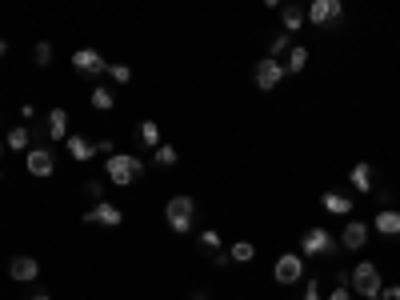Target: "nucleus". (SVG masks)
<instances>
[{
    "label": "nucleus",
    "instance_id": "6",
    "mask_svg": "<svg viewBox=\"0 0 400 300\" xmlns=\"http://www.w3.org/2000/svg\"><path fill=\"white\" fill-rule=\"evenodd\" d=\"M304 16H308V25H316V28H332V25H340L344 4H340V0H313Z\"/></svg>",
    "mask_w": 400,
    "mask_h": 300
},
{
    "label": "nucleus",
    "instance_id": "10",
    "mask_svg": "<svg viewBox=\"0 0 400 300\" xmlns=\"http://www.w3.org/2000/svg\"><path fill=\"white\" fill-rule=\"evenodd\" d=\"M368 237H373V225H364V220H349V225L340 228V244L349 252H361L368 244Z\"/></svg>",
    "mask_w": 400,
    "mask_h": 300
},
{
    "label": "nucleus",
    "instance_id": "5",
    "mask_svg": "<svg viewBox=\"0 0 400 300\" xmlns=\"http://www.w3.org/2000/svg\"><path fill=\"white\" fill-rule=\"evenodd\" d=\"M337 252V240H332V232L328 228H308L304 237H300V256H332Z\"/></svg>",
    "mask_w": 400,
    "mask_h": 300
},
{
    "label": "nucleus",
    "instance_id": "31",
    "mask_svg": "<svg viewBox=\"0 0 400 300\" xmlns=\"http://www.w3.org/2000/svg\"><path fill=\"white\" fill-rule=\"evenodd\" d=\"M325 300H352V288H332Z\"/></svg>",
    "mask_w": 400,
    "mask_h": 300
},
{
    "label": "nucleus",
    "instance_id": "20",
    "mask_svg": "<svg viewBox=\"0 0 400 300\" xmlns=\"http://www.w3.org/2000/svg\"><path fill=\"white\" fill-rule=\"evenodd\" d=\"M304 64H308V49L304 44H292L285 56V73H304Z\"/></svg>",
    "mask_w": 400,
    "mask_h": 300
},
{
    "label": "nucleus",
    "instance_id": "12",
    "mask_svg": "<svg viewBox=\"0 0 400 300\" xmlns=\"http://www.w3.org/2000/svg\"><path fill=\"white\" fill-rule=\"evenodd\" d=\"M25 168L32 176H52V173H56V156H52V149H28Z\"/></svg>",
    "mask_w": 400,
    "mask_h": 300
},
{
    "label": "nucleus",
    "instance_id": "21",
    "mask_svg": "<svg viewBox=\"0 0 400 300\" xmlns=\"http://www.w3.org/2000/svg\"><path fill=\"white\" fill-rule=\"evenodd\" d=\"M88 100H92V108H96V113H108V108L116 104V96H113V92H108L104 85L92 88V92H88Z\"/></svg>",
    "mask_w": 400,
    "mask_h": 300
},
{
    "label": "nucleus",
    "instance_id": "14",
    "mask_svg": "<svg viewBox=\"0 0 400 300\" xmlns=\"http://www.w3.org/2000/svg\"><path fill=\"white\" fill-rule=\"evenodd\" d=\"M349 185L361 192V196H368V192H376V180H373V164L361 161V164H352V173H349Z\"/></svg>",
    "mask_w": 400,
    "mask_h": 300
},
{
    "label": "nucleus",
    "instance_id": "7",
    "mask_svg": "<svg viewBox=\"0 0 400 300\" xmlns=\"http://www.w3.org/2000/svg\"><path fill=\"white\" fill-rule=\"evenodd\" d=\"M85 225H100V228H120L125 225V213L116 208L113 200H100V204H92L85 213Z\"/></svg>",
    "mask_w": 400,
    "mask_h": 300
},
{
    "label": "nucleus",
    "instance_id": "23",
    "mask_svg": "<svg viewBox=\"0 0 400 300\" xmlns=\"http://www.w3.org/2000/svg\"><path fill=\"white\" fill-rule=\"evenodd\" d=\"M28 140H32L28 128H8V149H13V152H25V156H28Z\"/></svg>",
    "mask_w": 400,
    "mask_h": 300
},
{
    "label": "nucleus",
    "instance_id": "22",
    "mask_svg": "<svg viewBox=\"0 0 400 300\" xmlns=\"http://www.w3.org/2000/svg\"><path fill=\"white\" fill-rule=\"evenodd\" d=\"M288 49H292V37H288V32H276L273 44H268V61H280V56H288Z\"/></svg>",
    "mask_w": 400,
    "mask_h": 300
},
{
    "label": "nucleus",
    "instance_id": "9",
    "mask_svg": "<svg viewBox=\"0 0 400 300\" xmlns=\"http://www.w3.org/2000/svg\"><path fill=\"white\" fill-rule=\"evenodd\" d=\"M252 80H256V88H264V92H273L280 80H285V64L280 61H256V68H252Z\"/></svg>",
    "mask_w": 400,
    "mask_h": 300
},
{
    "label": "nucleus",
    "instance_id": "28",
    "mask_svg": "<svg viewBox=\"0 0 400 300\" xmlns=\"http://www.w3.org/2000/svg\"><path fill=\"white\" fill-rule=\"evenodd\" d=\"M200 244L213 252V256H216V252H225V249H220V232H213V228H204V232H200Z\"/></svg>",
    "mask_w": 400,
    "mask_h": 300
},
{
    "label": "nucleus",
    "instance_id": "4",
    "mask_svg": "<svg viewBox=\"0 0 400 300\" xmlns=\"http://www.w3.org/2000/svg\"><path fill=\"white\" fill-rule=\"evenodd\" d=\"M273 276H276V285L296 288L300 280H304V256H296V252H285V256H276Z\"/></svg>",
    "mask_w": 400,
    "mask_h": 300
},
{
    "label": "nucleus",
    "instance_id": "32",
    "mask_svg": "<svg viewBox=\"0 0 400 300\" xmlns=\"http://www.w3.org/2000/svg\"><path fill=\"white\" fill-rule=\"evenodd\" d=\"M213 264H216V268H228V264H232V256H228V252H216Z\"/></svg>",
    "mask_w": 400,
    "mask_h": 300
},
{
    "label": "nucleus",
    "instance_id": "36",
    "mask_svg": "<svg viewBox=\"0 0 400 300\" xmlns=\"http://www.w3.org/2000/svg\"><path fill=\"white\" fill-rule=\"evenodd\" d=\"M32 300H52V296H44V292H40V296H32Z\"/></svg>",
    "mask_w": 400,
    "mask_h": 300
},
{
    "label": "nucleus",
    "instance_id": "18",
    "mask_svg": "<svg viewBox=\"0 0 400 300\" xmlns=\"http://www.w3.org/2000/svg\"><path fill=\"white\" fill-rule=\"evenodd\" d=\"M137 140L140 144H144V149H161L164 140H161V125H156V120H140V128H137Z\"/></svg>",
    "mask_w": 400,
    "mask_h": 300
},
{
    "label": "nucleus",
    "instance_id": "3",
    "mask_svg": "<svg viewBox=\"0 0 400 300\" xmlns=\"http://www.w3.org/2000/svg\"><path fill=\"white\" fill-rule=\"evenodd\" d=\"M349 288H352V296L376 300V296H380V288H385V280H380V268H376V264H368V261H361V264L349 273Z\"/></svg>",
    "mask_w": 400,
    "mask_h": 300
},
{
    "label": "nucleus",
    "instance_id": "33",
    "mask_svg": "<svg viewBox=\"0 0 400 300\" xmlns=\"http://www.w3.org/2000/svg\"><path fill=\"white\" fill-rule=\"evenodd\" d=\"M380 296H385V300H400V285H392V288H380Z\"/></svg>",
    "mask_w": 400,
    "mask_h": 300
},
{
    "label": "nucleus",
    "instance_id": "27",
    "mask_svg": "<svg viewBox=\"0 0 400 300\" xmlns=\"http://www.w3.org/2000/svg\"><path fill=\"white\" fill-rule=\"evenodd\" d=\"M32 61H37L40 68H49V64H52V44H49V40H40L37 49H32Z\"/></svg>",
    "mask_w": 400,
    "mask_h": 300
},
{
    "label": "nucleus",
    "instance_id": "13",
    "mask_svg": "<svg viewBox=\"0 0 400 300\" xmlns=\"http://www.w3.org/2000/svg\"><path fill=\"white\" fill-rule=\"evenodd\" d=\"M68 152H73V161H80V164H88L92 156H100V149H96V140H88V137H80V132H68Z\"/></svg>",
    "mask_w": 400,
    "mask_h": 300
},
{
    "label": "nucleus",
    "instance_id": "19",
    "mask_svg": "<svg viewBox=\"0 0 400 300\" xmlns=\"http://www.w3.org/2000/svg\"><path fill=\"white\" fill-rule=\"evenodd\" d=\"M304 20H308V16H304V8H296V4H285V8H280V25H285V32H300Z\"/></svg>",
    "mask_w": 400,
    "mask_h": 300
},
{
    "label": "nucleus",
    "instance_id": "30",
    "mask_svg": "<svg viewBox=\"0 0 400 300\" xmlns=\"http://www.w3.org/2000/svg\"><path fill=\"white\" fill-rule=\"evenodd\" d=\"M85 192H88L92 200H96V204L104 200V185H100V180H88V185H85Z\"/></svg>",
    "mask_w": 400,
    "mask_h": 300
},
{
    "label": "nucleus",
    "instance_id": "2",
    "mask_svg": "<svg viewBox=\"0 0 400 300\" xmlns=\"http://www.w3.org/2000/svg\"><path fill=\"white\" fill-rule=\"evenodd\" d=\"M164 225L173 228L176 237H185V232H192V225H196V200L192 196H173L168 204H164Z\"/></svg>",
    "mask_w": 400,
    "mask_h": 300
},
{
    "label": "nucleus",
    "instance_id": "25",
    "mask_svg": "<svg viewBox=\"0 0 400 300\" xmlns=\"http://www.w3.org/2000/svg\"><path fill=\"white\" fill-rule=\"evenodd\" d=\"M152 164H161V168H173V164H176V149H173V144H161V149L152 152Z\"/></svg>",
    "mask_w": 400,
    "mask_h": 300
},
{
    "label": "nucleus",
    "instance_id": "38",
    "mask_svg": "<svg viewBox=\"0 0 400 300\" xmlns=\"http://www.w3.org/2000/svg\"><path fill=\"white\" fill-rule=\"evenodd\" d=\"M0 152H4V144H0Z\"/></svg>",
    "mask_w": 400,
    "mask_h": 300
},
{
    "label": "nucleus",
    "instance_id": "8",
    "mask_svg": "<svg viewBox=\"0 0 400 300\" xmlns=\"http://www.w3.org/2000/svg\"><path fill=\"white\" fill-rule=\"evenodd\" d=\"M73 68L80 76H104L108 73V61H104L96 49H76L73 52Z\"/></svg>",
    "mask_w": 400,
    "mask_h": 300
},
{
    "label": "nucleus",
    "instance_id": "34",
    "mask_svg": "<svg viewBox=\"0 0 400 300\" xmlns=\"http://www.w3.org/2000/svg\"><path fill=\"white\" fill-rule=\"evenodd\" d=\"M188 300H208V292H192V296H188Z\"/></svg>",
    "mask_w": 400,
    "mask_h": 300
},
{
    "label": "nucleus",
    "instance_id": "15",
    "mask_svg": "<svg viewBox=\"0 0 400 300\" xmlns=\"http://www.w3.org/2000/svg\"><path fill=\"white\" fill-rule=\"evenodd\" d=\"M44 132L52 140H68V108H49L44 116Z\"/></svg>",
    "mask_w": 400,
    "mask_h": 300
},
{
    "label": "nucleus",
    "instance_id": "35",
    "mask_svg": "<svg viewBox=\"0 0 400 300\" xmlns=\"http://www.w3.org/2000/svg\"><path fill=\"white\" fill-rule=\"evenodd\" d=\"M4 52H8V44H4V37H0V56H4Z\"/></svg>",
    "mask_w": 400,
    "mask_h": 300
},
{
    "label": "nucleus",
    "instance_id": "16",
    "mask_svg": "<svg viewBox=\"0 0 400 300\" xmlns=\"http://www.w3.org/2000/svg\"><path fill=\"white\" fill-rule=\"evenodd\" d=\"M373 228L380 237H400V213L396 208H380V213L373 216Z\"/></svg>",
    "mask_w": 400,
    "mask_h": 300
},
{
    "label": "nucleus",
    "instance_id": "26",
    "mask_svg": "<svg viewBox=\"0 0 400 300\" xmlns=\"http://www.w3.org/2000/svg\"><path fill=\"white\" fill-rule=\"evenodd\" d=\"M300 300H325V292H320V280H316V276H304V292H300Z\"/></svg>",
    "mask_w": 400,
    "mask_h": 300
},
{
    "label": "nucleus",
    "instance_id": "29",
    "mask_svg": "<svg viewBox=\"0 0 400 300\" xmlns=\"http://www.w3.org/2000/svg\"><path fill=\"white\" fill-rule=\"evenodd\" d=\"M108 76H113L116 85H128V80H132V68H128V64H108Z\"/></svg>",
    "mask_w": 400,
    "mask_h": 300
},
{
    "label": "nucleus",
    "instance_id": "17",
    "mask_svg": "<svg viewBox=\"0 0 400 300\" xmlns=\"http://www.w3.org/2000/svg\"><path fill=\"white\" fill-rule=\"evenodd\" d=\"M320 204H325V213H332V216H352V196L349 192H325Z\"/></svg>",
    "mask_w": 400,
    "mask_h": 300
},
{
    "label": "nucleus",
    "instance_id": "37",
    "mask_svg": "<svg viewBox=\"0 0 400 300\" xmlns=\"http://www.w3.org/2000/svg\"><path fill=\"white\" fill-rule=\"evenodd\" d=\"M0 180H4V173H0Z\"/></svg>",
    "mask_w": 400,
    "mask_h": 300
},
{
    "label": "nucleus",
    "instance_id": "11",
    "mask_svg": "<svg viewBox=\"0 0 400 300\" xmlns=\"http://www.w3.org/2000/svg\"><path fill=\"white\" fill-rule=\"evenodd\" d=\"M8 276L16 285H32V280H40V261L37 256H13L8 261Z\"/></svg>",
    "mask_w": 400,
    "mask_h": 300
},
{
    "label": "nucleus",
    "instance_id": "1",
    "mask_svg": "<svg viewBox=\"0 0 400 300\" xmlns=\"http://www.w3.org/2000/svg\"><path fill=\"white\" fill-rule=\"evenodd\" d=\"M104 173H108V180H113L116 188H128L144 176V161H137L132 152H116V156L104 161Z\"/></svg>",
    "mask_w": 400,
    "mask_h": 300
},
{
    "label": "nucleus",
    "instance_id": "24",
    "mask_svg": "<svg viewBox=\"0 0 400 300\" xmlns=\"http://www.w3.org/2000/svg\"><path fill=\"white\" fill-rule=\"evenodd\" d=\"M228 256H232V264H249L252 256H256V249H252L249 240H237V244L228 249Z\"/></svg>",
    "mask_w": 400,
    "mask_h": 300
}]
</instances>
